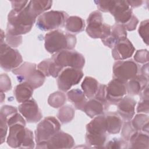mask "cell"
<instances>
[{
  "instance_id": "cell-3",
  "label": "cell",
  "mask_w": 149,
  "mask_h": 149,
  "mask_svg": "<svg viewBox=\"0 0 149 149\" xmlns=\"http://www.w3.org/2000/svg\"><path fill=\"white\" fill-rule=\"evenodd\" d=\"M26 124L16 123L9 126L6 143L12 148H34V134L32 131L25 127Z\"/></svg>"
},
{
  "instance_id": "cell-13",
  "label": "cell",
  "mask_w": 149,
  "mask_h": 149,
  "mask_svg": "<svg viewBox=\"0 0 149 149\" xmlns=\"http://www.w3.org/2000/svg\"><path fill=\"white\" fill-rule=\"evenodd\" d=\"M74 141L71 135L59 130L46 141L37 144V148H70Z\"/></svg>"
},
{
  "instance_id": "cell-36",
  "label": "cell",
  "mask_w": 149,
  "mask_h": 149,
  "mask_svg": "<svg viewBox=\"0 0 149 149\" xmlns=\"http://www.w3.org/2000/svg\"><path fill=\"white\" fill-rule=\"evenodd\" d=\"M137 130L134 129L131 123V120L125 121L121 132L122 139L126 141H129L132 134Z\"/></svg>"
},
{
  "instance_id": "cell-4",
  "label": "cell",
  "mask_w": 149,
  "mask_h": 149,
  "mask_svg": "<svg viewBox=\"0 0 149 149\" xmlns=\"http://www.w3.org/2000/svg\"><path fill=\"white\" fill-rule=\"evenodd\" d=\"M98 9L103 12H109L116 23L124 25L132 18V8L126 1H95Z\"/></svg>"
},
{
  "instance_id": "cell-44",
  "label": "cell",
  "mask_w": 149,
  "mask_h": 149,
  "mask_svg": "<svg viewBox=\"0 0 149 149\" xmlns=\"http://www.w3.org/2000/svg\"><path fill=\"white\" fill-rule=\"evenodd\" d=\"M5 33H3V31L2 30H1V43H2V42H3V38H5Z\"/></svg>"
},
{
  "instance_id": "cell-37",
  "label": "cell",
  "mask_w": 149,
  "mask_h": 149,
  "mask_svg": "<svg viewBox=\"0 0 149 149\" xmlns=\"http://www.w3.org/2000/svg\"><path fill=\"white\" fill-rule=\"evenodd\" d=\"M136 62L140 63H148V51L147 49L137 50L134 56Z\"/></svg>"
},
{
  "instance_id": "cell-27",
  "label": "cell",
  "mask_w": 149,
  "mask_h": 149,
  "mask_svg": "<svg viewBox=\"0 0 149 149\" xmlns=\"http://www.w3.org/2000/svg\"><path fill=\"white\" fill-rule=\"evenodd\" d=\"M52 1L33 0L29 1V6L31 13L37 17L49 9L52 6Z\"/></svg>"
},
{
  "instance_id": "cell-10",
  "label": "cell",
  "mask_w": 149,
  "mask_h": 149,
  "mask_svg": "<svg viewBox=\"0 0 149 149\" xmlns=\"http://www.w3.org/2000/svg\"><path fill=\"white\" fill-rule=\"evenodd\" d=\"M23 62L19 52L6 42L1 43L0 63L1 67L6 71L13 70L18 68Z\"/></svg>"
},
{
  "instance_id": "cell-14",
  "label": "cell",
  "mask_w": 149,
  "mask_h": 149,
  "mask_svg": "<svg viewBox=\"0 0 149 149\" xmlns=\"http://www.w3.org/2000/svg\"><path fill=\"white\" fill-rule=\"evenodd\" d=\"M127 94L126 83L113 78L106 85V99L109 105H117L120 100Z\"/></svg>"
},
{
  "instance_id": "cell-30",
  "label": "cell",
  "mask_w": 149,
  "mask_h": 149,
  "mask_svg": "<svg viewBox=\"0 0 149 149\" xmlns=\"http://www.w3.org/2000/svg\"><path fill=\"white\" fill-rule=\"evenodd\" d=\"M107 134H94L88 133L86 134V142L87 145L93 148H102L105 144Z\"/></svg>"
},
{
  "instance_id": "cell-40",
  "label": "cell",
  "mask_w": 149,
  "mask_h": 149,
  "mask_svg": "<svg viewBox=\"0 0 149 149\" xmlns=\"http://www.w3.org/2000/svg\"><path fill=\"white\" fill-rule=\"evenodd\" d=\"M30 1H11L12 9L16 12H19L24 9L29 3Z\"/></svg>"
},
{
  "instance_id": "cell-6",
  "label": "cell",
  "mask_w": 149,
  "mask_h": 149,
  "mask_svg": "<svg viewBox=\"0 0 149 149\" xmlns=\"http://www.w3.org/2000/svg\"><path fill=\"white\" fill-rule=\"evenodd\" d=\"M68 17V15L64 11L49 10L38 17L36 26L42 31L56 30L65 24Z\"/></svg>"
},
{
  "instance_id": "cell-19",
  "label": "cell",
  "mask_w": 149,
  "mask_h": 149,
  "mask_svg": "<svg viewBox=\"0 0 149 149\" xmlns=\"http://www.w3.org/2000/svg\"><path fill=\"white\" fill-rule=\"evenodd\" d=\"M148 79L141 74H137L126 83L127 93L130 95L139 94L147 86Z\"/></svg>"
},
{
  "instance_id": "cell-26",
  "label": "cell",
  "mask_w": 149,
  "mask_h": 149,
  "mask_svg": "<svg viewBox=\"0 0 149 149\" xmlns=\"http://www.w3.org/2000/svg\"><path fill=\"white\" fill-rule=\"evenodd\" d=\"M81 87L86 98L91 99L95 95L98 89L99 83L95 79L90 76H86L84 79Z\"/></svg>"
},
{
  "instance_id": "cell-5",
  "label": "cell",
  "mask_w": 149,
  "mask_h": 149,
  "mask_svg": "<svg viewBox=\"0 0 149 149\" xmlns=\"http://www.w3.org/2000/svg\"><path fill=\"white\" fill-rule=\"evenodd\" d=\"M12 73L16 76L17 81L26 82L34 89L41 87L44 83L45 76L38 69L36 63L23 62L18 68L13 69Z\"/></svg>"
},
{
  "instance_id": "cell-38",
  "label": "cell",
  "mask_w": 149,
  "mask_h": 149,
  "mask_svg": "<svg viewBox=\"0 0 149 149\" xmlns=\"http://www.w3.org/2000/svg\"><path fill=\"white\" fill-rule=\"evenodd\" d=\"M6 43L12 47H17L22 44V36H15L6 33Z\"/></svg>"
},
{
  "instance_id": "cell-34",
  "label": "cell",
  "mask_w": 149,
  "mask_h": 149,
  "mask_svg": "<svg viewBox=\"0 0 149 149\" xmlns=\"http://www.w3.org/2000/svg\"><path fill=\"white\" fill-rule=\"evenodd\" d=\"M139 35L143 39V41L148 45V31H149V20L146 19L140 23L139 30Z\"/></svg>"
},
{
  "instance_id": "cell-31",
  "label": "cell",
  "mask_w": 149,
  "mask_h": 149,
  "mask_svg": "<svg viewBox=\"0 0 149 149\" xmlns=\"http://www.w3.org/2000/svg\"><path fill=\"white\" fill-rule=\"evenodd\" d=\"M74 109L69 105L63 106L58 111L57 116L62 123H67L70 122L74 118Z\"/></svg>"
},
{
  "instance_id": "cell-42",
  "label": "cell",
  "mask_w": 149,
  "mask_h": 149,
  "mask_svg": "<svg viewBox=\"0 0 149 149\" xmlns=\"http://www.w3.org/2000/svg\"><path fill=\"white\" fill-rule=\"evenodd\" d=\"M141 75L145 76L148 79V63H147L144 64L141 69Z\"/></svg>"
},
{
  "instance_id": "cell-24",
  "label": "cell",
  "mask_w": 149,
  "mask_h": 149,
  "mask_svg": "<svg viewBox=\"0 0 149 149\" xmlns=\"http://www.w3.org/2000/svg\"><path fill=\"white\" fill-rule=\"evenodd\" d=\"M66 95L68 100L73 104L76 109L83 111L87 100L83 91L79 88H74L69 90Z\"/></svg>"
},
{
  "instance_id": "cell-33",
  "label": "cell",
  "mask_w": 149,
  "mask_h": 149,
  "mask_svg": "<svg viewBox=\"0 0 149 149\" xmlns=\"http://www.w3.org/2000/svg\"><path fill=\"white\" fill-rule=\"evenodd\" d=\"M140 100L138 104L137 107V113H148V107H149V96H148V86H147L140 94Z\"/></svg>"
},
{
  "instance_id": "cell-18",
  "label": "cell",
  "mask_w": 149,
  "mask_h": 149,
  "mask_svg": "<svg viewBox=\"0 0 149 149\" xmlns=\"http://www.w3.org/2000/svg\"><path fill=\"white\" fill-rule=\"evenodd\" d=\"M126 37L127 33L124 27L120 24L115 23L111 27L109 35L101 41L104 45L112 48L118 42L126 38Z\"/></svg>"
},
{
  "instance_id": "cell-35",
  "label": "cell",
  "mask_w": 149,
  "mask_h": 149,
  "mask_svg": "<svg viewBox=\"0 0 149 149\" xmlns=\"http://www.w3.org/2000/svg\"><path fill=\"white\" fill-rule=\"evenodd\" d=\"M128 145L127 141L123 139L114 138L109 141L105 147L108 148H127Z\"/></svg>"
},
{
  "instance_id": "cell-9",
  "label": "cell",
  "mask_w": 149,
  "mask_h": 149,
  "mask_svg": "<svg viewBox=\"0 0 149 149\" xmlns=\"http://www.w3.org/2000/svg\"><path fill=\"white\" fill-rule=\"evenodd\" d=\"M61 130L59 121L54 116H48L42 120L35 130L36 143L46 141Z\"/></svg>"
},
{
  "instance_id": "cell-17",
  "label": "cell",
  "mask_w": 149,
  "mask_h": 149,
  "mask_svg": "<svg viewBox=\"0 0 149 149\" xmlns=\"http://www.w3.org/2000/svg\"><path fill=\"white\" fill-rule=\"evenodd\" d=\"M136 101L129 95H125L116 105L118 114L125 121H129L133 118L135 113Z\"/></svg>"
},
{
  "instance_id": "cell-28",
  "label": "cell",
  "mask_w": 149,
  "mask_h": 149,
  "mask_svg": "<svg viewBox=\"0 0 149 149\" xmlns=\"http://www.w3.org/2000/svg\"><path fill=\"white\" fill-rule=\"evenodd\" d=\"M65 26L68 31L78 33L84 30L86 24L84 20L80 17L72 16L68 17L65 22Z\"/></svg>"
},
{
  "instance_id": "cell-23",
  "label": "cell",
  "mask_w": 149,
  "mask_h": 149,
  "mask_svg": "<svg viewBox=\"0 0 149 149\" xmlns=\"http://www.w3.org/2000/svg\"><path fill=\"white\" fill-rule=\"evenodd\" d=\"M33 90L34 88L29 83L22 82L15 87L13 93L17 101L23 103L31 99Z\"/></svg>"
},
{
  "instance_id": "cell-22",
  "label": "cell",
  "mask_w": 149,
  "mask_h": 149,
  "mask_svg": "<svg viewBox=\"0 0 149 149\" xmlns=\"http://www.w3.org/2000/svg\"><path fill=\"white\" fill-rule=\"evenodd\" d=\"M105 111L107 110L103 103L94 97L87 101L83 110L86 115L91 118L104 114Z\"/></svg>"
},
{
  "instance_id": "cell-15",
  "label": "cell",
  "mask_w": 149,
  "mask_h": 149,
  "mask_svg": "<svg viewBox=\"0 0 149 149\" xmlns=\"http://www.w3.org/2000/svg\"><path fill=\"white\" fill-rule=\"evenodd\" d=\"M18 110L29 123L39 122L42 117L41 111L36 100L33 98L19 105Z\"/></svg>"
},
{
  "instance_id": "cell-12",
  "label": "cell",
  "mask_w": 149,
  "mask_h": 149,
  "mask_svg": "<svg viewBox=\"0 0 149 149\" xmlns=\"http://www.w3.org/2000/svg\"><path fill=\"white\" fill-rule=\"evenodd\" d=\"M138 65L133 59L117 61L113 66V78L126 83L138 73Z\"/></svg>"
},
{
  "instance_id": "cell-32",
  "label": "cell",
  "mask_w": 149,
  "mask_h": 149,
  "mask_svg": "<svg viewBox=\"0 0 149 149\" xmlns=\"http://www.w3.org/2000/svg\"><path fill=\"white\" fill-rule=\"evenodd\" d=\"M66 102V95L62 91H56L50 94L48 98V104L55 108L61 107Z\"/></svg>"
},
{
  "instance_id": "cell-21",
  "label": "cell",
  "mask_w": 149,
  "mask_h": 149,
  "mask_svg": "<svg viewBox=\"0 0 149 149\" xmlns=\"http://www.w3.org/2000/svg\"><path fill=\"white\" fill-rule=\"evenodd\" d=\"M37 69L45 76H52L55 78L58 77L61 72L63 69L58 66L52 58L45 59L39 63L37 65Z\"/></svg>"
},
{
  "instance_id": "cell-20",
  "label": "cell",
  "mask_w": 149,
  "mask_h": 149,
  "mask_svg": "<svg viewBox=\"0 0 149 149\" xmlns=\"http://www.w3.org/2000/svg\"><path fill=\"white\" fill-rule=\"evenodd\" d=\"M105 124L107 132L109 134H118L120 132L122 126V119L119 115L113 112L104 113Z\"/></svg>"
},
{
  "instance_id": "cell-8",
  "label": "cell",
  "mask_w": 149,
  "mask_h": 149,
  "mask_svg": "<svg viewBox=\"0 0 149 149\" xmlns=\"http://www.w3.org/2000/svg\"><path fill=\"white\" fill-rule=\"evenodd\" d=\"M52 59L62 69L70 67L81 69L85 64V59L83 55L73 50H63L52 56Z\"/></svg>"
},
{
  "instance_id": "cell-41",
  "label": "cell",
  "mask_w": 149,
  "mask_h": 149,
  "mask_svg": "<svg viewBox=\"0 0 149 149\" xmlns=\"http://www.w3.org/2000/svg\"><path fill=\"white\" fill-rule=\"evenodd\" d=\"M139 23V20L137 18L133 15L130 20L125 24L122 25L125 29L127 31H133L136 29Z\"/></svg>"
},
{
  "instance_id": "cell-7",
  "label": "cell",
  "mask_w": 149,
  "mask_h": 149,
  "mask_svg": "<svg viewBox=\"0 0 149 149\" xmlns=\"http://www.w3.org/2000/svg\"><path fill=\"white\" fill-rule=\"evenodd\" d=\"M102 16L98 10L92 12L87 19V26L86 31L87 34L93 38H107L110 34L111 26L103 23Z\"/></svg>"
},
{
  "instance_id": "cell-11",
  "label": "cell",
  "mask_w": 149,
  "mask_h": 149,
  "mask_svg": "<svg viewBox=\"0 0 149 149\" xmlns=\"http://www.w3.org/2000/svg\"><path fill=\"white\" fill-rule=\"evenodd\" d=\"M81 69L67 67L63 69L56 80L59 90L63 92L68 91L71 87L77 84L83 77Z\"/></svg>"
},
{
  "instance_id": "cell-43",
  "label": "cell",
  "mask_w": 149,
  "mask_h": 149,
  "mask_svg": "<svg viewBox=\"0 0 149 149\" xmlns=\"http://www.w3.org/2000/svg\"><path fill=\"white\" fill-rule=\"evenodd\" d=\"M129 5L131 8H136L142 5L143 1H126Z\"/></svg>"
},
{
  "instance_id": "cell-25",
  "label": "cell",
  "mask_w": 149,
  "mask_h": 149,
  "mask_svg": "<svg viewBox=\"0 0 149 149\" xmlns=\"http://www.w3.org/2000/svg\"><path fill=\"white\" fill-rule=\"evenodd\" d=\"M148 134L142 131L135 132L129 139L130 145L128 148H148Z\"/></svg>"
},
{
  "instance_id": "cell-1",
  "label": "cell",
  "mask_w": 149,
  "mask_h": 149,
  "mask_svg": "<svg viewBox=\"0 0 149 149\" xmlns=\"http://www.w3.org/2000/svg\"><path fill=\"white\" fill-rule=\"evenodd\" d=\"M36 18L30 12L29 3L24 9L19 12L12 9L8 15L6 33L19 36L29 33L31 30Z\"/></svg>"
},
{
  "instance_id": "cell-39",
  "label": "cell",
  "mask_w": 149,
  "mask_h": 149,
  "mask_svg": "<svg viewBox=\"0 0 149 149\" xmlns=\"http://www.w3.org/2000/svg\"><path fill=\"white\" fill-rule=\"evenodd\" d=\"M12 88L10 78L6 74L1 75V91L6 92L10 90Z\"/></svg>"
},
{
  "instance_id": "cell-29",
  "label": "cell",
  "mask_w": 149,
  "mask_h": 149,
  "mask_svg": "<svg viewBox=\"0 0 149 149\" xmlns=\"http://www.w3.org/2000/svg\"><path fill=\"white\" fill-rule=\"evenodd\" d=\"M149 118L147 115L139 113L135 115L131 121L132 125L137 131H142L148 134Z\"/></svg>"
},
{
  "instance_id": "cell-2",
  "label": "cell",
  "mask_w": 149,
  "mask_h": 149,
  "mask_svg": "<svg viewBox=\"0 0 149 149\" xmlns=\"http://www.w3.org/2000/svg\"><path fill=\"white\" fill-rule=\"evenodd\" d=\"M76 44V36L56 29L45 34L44 47L47 51L54 54L63 50H72Z\"/></svg>"
},
{
  "instance_id": "cell-16",
  "label": "cell",
  "mask_w": 149,
  "mask_h": 149,
  "mask_svg": "<svg viewBox=\"0 0 149 149\" xmlns=\"http://www.w3.org/2000/svg\"><path fill=\"white\" fill-rule=\"evenodd\" d=\"M135 48L130 41L126 38L118 42L112 50V55L116 61H123L131 58Z\"/></svg>"
},
{
  "instance_id": "cell-45",
  "label": "cell",
  "mask_w": 149,
  "mask_h": 149,
  "mask_svg": "<svg viewBox=\"0 0 149 149\" xmlns=\"http://www.w3.org/2000/svg\"><path fill=\"white\" fill-rule=\"evenodd\" d=\"M5 94H3V92H1V103L3 102V98H5Z\"/></svg>"
}]
</instances>
